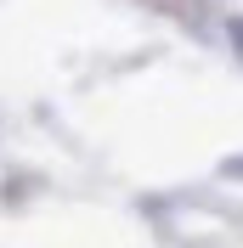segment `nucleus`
Masks as SVG:
<instances>
[{"label": "nucleus", "instance_id": "nucleus-1", "mask_svg": "<svg viewBox=\"0 0 243 248\" xmlns=\"http://www.w3.org/2000/svg\"><path fill=\"white\" fill-rule=\"evenodd\" d=\"M232 40H238V51H243V23H232Z\"/></svg>", "mask_w": 243, "mask_h": 248}]
</instances>
